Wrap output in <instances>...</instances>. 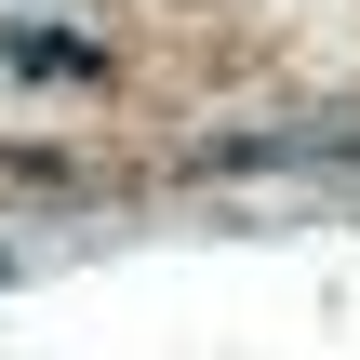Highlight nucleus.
<instances>
[{
    "mask_svg": "<svg viewBox=\"0 0 360 360\" xmlns=\"http://www.w3.org/2000/svg\"><path fill=\"white\" fill-rule=\"evenodd\" d=\"M360 160V107H321V120H254V134H214L200 174H347Z\"/></svg>",
    "mask_w": 360,
    "mask_h": 360,
    "instance_id": "f257e3e1",
    "label": "nucleus"
},
{
    "mask_svg": "<svg viewBox=\"0 0 360 360\" xmlns=\"http://www.w3.org/2000/svg\"><path fill=\"white\" fill-rule=\"evenodd\" d=\"M0 80H107V40H80V27H40V13H13V27H0Z\"/></svg>",
    "mask_w": 360,
    "mask_h": 360,
    "instance_id": "f03ea898",
    "label": "nucleus"
},
{
    "mask_svg": "<svg viewBox=\"0 0 360 360\" xmlns=\"http://www.w3.org/2000/svg\"><path fill=\"white\" fill-rule=\"evenodd\" d=\"M0 281H13V254H0Z\"/></svg>",
    "mask_w": 360,
    "mask_h": 360,
    "instance_id": "7ed1b4c3",
    "label": "nucleus"
}]
</instances>
